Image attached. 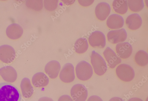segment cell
Masks as SVG:
<instances>
[{"mask_svg":"<svg viewBox=\"0 0 148 101\" xmlns=\"http://www.w3.org/2000/svg\"><path fill=\"white\" fill-rule=\"evenodd\" d=\"M21 99L17 87L9 83H0V101H21Z\"/></svg>","mask_w":148,"mask_h":101,"instance_id":"cell-1","label":"cell"},{"mask_svg":"<svg viewBox=\"0 0 148 101\" xmlns=\"http://www.w3.org/2000/svg\"><path fill=\"white\" fill-rule=\"evenodd\" d=\"M90 58L91 62L95 73L99 76L104 74L108 67L103 58L94 50L92 52Z\"/></svg>","mask_w":148,"mask_h":101,"instance_id":"cell-2","label":"cell"},{"mask_svg":"<svg viewBox=\"0 0 148 101\" xmlns=\"http://www.w3.org/2000/svg\"><path fill=\"white\" fill-rule=\"evenodd\" d=\"M75 71L77 78L83 81L90 79L93 74L92 66L85 61H82L78 63L76 67Z\"/></svg>","mask_w":148,"mask_h":101,"instance_id":"cell-3","label":"cell"},{"mask_svg":"<svg viewBox=\"0 0 148 101\" xmlns=\"http://www.w3.org/2000/svg\"><path fill=\"white\" fill-rule=\"evenodd\" d=\"M116 73L118 78L125 82L132 81L135 77L134 69L126 64H121L118 66L116 69Z\"/></svg>","mask_w":148,"mask_h":101,"instance_id":"cell-4","label":"cell"},{"mask_svg":"<svg viewBox=\"0 0 148 101\" xmlns=\"http://www.w3.org/2000/svg\"><path fill=\"white\" fill-rule=\"evenodd\" d=\"M71 95L75 101H85L87 99L88 92L85 87L80 84L74 85L71 88Z\"/></svg>","mask_w":148,"mask_h":101,"instance_id":"cell-5","label":"cell"},{"mask_svg":"<svg viewBox=\"0 0 148 101\" xmlns=\"http://www.w3.org/2000/svg\"><path fill=\"white\" fill-rule=\"evenodd\" d=\"M59 78L62 81L66 83H71L75 80V68L72 64L68 63L64 66L60 72Z\"/></svg>","mask_w":148,"mask_h":101,"instance_id":"cell-6","label":"cell"},{"mask_svg":"<svg viewBox=\"0 0 148 101\" xmlns=\"http://www.w3.org/2000/svg\"><path fill=\"white\" fill-rule=\"evenodd\" d=\"M88 41L90 45L94 48L102 49L106 46V37L101 31L92 32L89 37Z\"/></svg>","mask_w":148,"mask_h":101,"instance_id":"cell-7","label":"cell"},{"mask_svg":"<svg viewBox=\"0 0 148 101\" xmlns=\"http://www.w3.org/2000/svg\"><path fill=\"white\" fill-rule=\"evenodd\" d=\"M16 53L14 49L8 45L0 46V60L6 64H10L15 60Z\"/></svg>","mask_w":148,"mask_h":101,"instance_id":"cell-8","label":"cell"},{"mask_svg":"<svg viewBox=\"0 0 148 101\" xmlns=\"http://www.w3.org/2000/svg\"><path fill=\"white\" fill-rule=\"evenodd\" d=\"M127 33L124 28L110 31L107 35L108 41L113 44L125 41L127 39Z\"/></svg>","mask_w":148,"mask_h":101,"instance_id":"cell-9","label":"cell"},{"mask_svg":"<svg viewBox=\"0 0 148 101\" xmlns=\"http://www.w3.org/2000/svg\"><path fill=\"white\" fill-rule=\"evenodd\" d=\"M103 54L108 66L111 68H115L121 62V58L109 47L106 48L103 52Z\"/></svg>","mask_w":148,"mask_h":101,"instance_id":"cell-10","label":"cell"},{"mask_svg":"<svg viewBox=\"0 0 148 101\" xmlns=\"http://www.w3.org/2000/svg\"><path fill=\"white\" fill-rule=\"evenodd\" d=\"M0 75L5 81L9 83L14 82L17 78L16 70L10 66H5L0 68Z\"/></svg>","mask_w":148,"mask_h":101,"instance_id":"cell-11","label":"cell"},{"mask_svg":"<svg viewBox=\"0 0 148 101\" xmlns=\"http://www.w3.org/2000/svg\"><path fill=\"white\" fill-rule=\"evenodd\" d=\"M111 11V7L106 3H99L95 9V14L97 18L101 21L105 20L109 16Z\"/></svg>","mask_w":148,"mask_h":101,"instance_id":"cell-12","label":"cell"},{"mask_svg":"<svg viewBox=\"0 0 148 101\" xmlns=\"http://www.w3.org/2000/svg\"><path fill=\"white\" fill-rule=\"evenodd\" d=\"M60 69L59 62L53 60L47 63L45 67V71L49 77L55 79L58 77Z\"/></svg>","mask_w":148,"mask_h":101,"instance_id":"cell-13","label":"cell"},{"mask_svg":"<svg viewBox=\"0 0 148 101\" xmlns=\"http://www.w3.org/2000/svg\"><path fill=\"white\" fill-rule=\"evenodd\" d=\"M132 51V46L128 42L118 43L116 46V51L118 56L123 59L129 58L131 55Z\"/></svg>","mask_w":148,"mask_h":101,"instance_id":"cell-14","label":"cell"},{"mask_svg":"<svg viewBox=\"0 0 148 101\" xmlns=\"http://www.w3.org/2000/svg\"><path fill=\"white\" fill-rule=\"evenodd\" d=\"M124 20L122 16L117 14L110 15L107 19L106 24L111 29H118L124 26Z\"/></svg>","mask_w":148,"mask_h":101,"instance_id":"cell-15","label":"cell"},{"mask_svg":"<svg viewBox=\"0 0 148 101\" xmlns=\"http://www.w3.org/2000/svg\"><path fill=\"white\" fill-rule=\"evenodd\" d=\"M23 31L19 24L16 23L12 24L7 27L6 33L9 39L12 40H16L22 36Z\"/></svg>","mask_w":148,"mask_h":101,"instance_id":"cell-16","label":"cell"},{"mask_svg":"<svg viewBox=\"0 0 148 101\" xmlns=\"http://www.w3.org/2000/svg\"><path fill=\"white\" fill-rule=\"evenodd\" d=\"M126 23L130 29L136 30L138 29L141 26L142 20L138 14H134L127 17L126 20Z\"/></svg>","mask_w":148,"mask_h":101,"instance_id":"cell-17","label":"cell"},{"mask_svg":"<svg viewBox=\"0 0 148 101\" xmlns=\"http://www.w3.org/2000/svg\"><path fill=\"white\" fill-rule=\"evenodd\" d=\"M49 79L44 73L39 72L35 73L32 77V82L36 87H43L49 84Z\"/></svg>","mask_w":148,"mask_h":101,"instance_id":"cell-18","label":"cell"},{"mask_svg":"<svg viewBox=\"0 0 148 101\" xmlns=\"http://www.w3.org/2000/svg\"><path fill=\"white\" fill-rule=\"evenodd\" d=\"M20 87L23 96L24 98H29L32 96L34 89L29 79L24 78L21 81Z\"/></svg>","mask_w":148,"mask_h":101,"instance_id":"cell-19","label":"cell"},{"mask_svg":"<svg viewBox=\"0 0 148 101\" xmlns=\"http://www.w3.org/2000/svg\"><path fill=\"white\" fill-rule=\"evenodd\" d=\"M112 7L116 13L121 15L125 14L128 9L127 1L115 0L112 4Z\"/></svg>","mask_w":148,"mask_h":101,"instance_id":"cell-20","label":"cell"},{"mask_svg":"<svg viewBox=\"0 0 148 101\" xmlns=\"http://www.w3.org/2000/svg\"><path fill=\"white\" fill-rule=\"evenodd\" d=\"M88 41L84 38H81L77 40L74 46L75 52L78 54L85 53L88 50Z\"/></svg>","mask_w":148,"mask_h":101,"instance_id":"cell-21","label":"cell"},{"mask_svg":"<svg viewBox=\"0 0 148 101\" xmlns=\"http://www.w3.org/2000/svg\"><path fill=\"white\" fill-rule=\"evenodd\" d=\"M134 60L136 64L139 66L144 67L148 64V54L143 50H140L136 54Z\"/></svg>","mask_w":148,"mask_h":101,"instance_id":"cell-22","label":"cell"},{"mask_svg":"<svg viewBox=\"0 0 148 101\" xmlns=\"http://www.w3.org/2000/svg\"><path fill=\"white\" fill-rule=\"evenodd\" d=\"M128 5L130 9L134 12H138L142 10L144 7L143 1L142 0L139 1H127Z\"/></svg>","mask_w":148,"mask_h":101,"instance_id":"cell-23","label":"cell"},{"mask_svg":"<svg viewBox=\"0 0 148 101\" xmlns=\"http://www.w3.org/2000/svg\"><path fill=\"white\" fill-rule=\"evenodd\" d=\"M43 1L42 0L27 1L26 2L27 6L29 8L37 11H40L43 7Z\"/></svg>","mask_w":148,"mask_h":101,"instance_id":"cell-24","label":"cell"},{"mask_svg":"<svg viewBox=\"0 0 148 101\" xmlns=\"http://www.w3.org/2000/svg\"><path fill=\"white\" fill-rule=\"evenodd\" d=\"M58 1V0H45L44 5L45 8L49 11H53L57 7Z\"/></svg>","mask_w":148,"mask_h":101,"instance_id":"cell-25","label":"cell"},{"mask_svg":"<svg viewBox=\"0 0 148 101\" xmlns=\"http://www.w3.org/2000/svg\"><path fill=\"white\" fill-rule=\"evenodd\" d=\"M94 1H78V2L80 5L83 7H88L91 5Z\"/></svg>","mask_w":148,"mask_h":101,"instance_id":"cell-26","label":"cell"},{"mask_svg":"<svg viewBox=\"0 0 148 101\" xmlns=\"http://www.w3.org/2000/svg\"><path fill=\"white\" fill-rule=\"evenodd\" d=\"M58 101H73L71 97L69 95H65L61 96Z\"/></svg>","mask_w":148,"mask_h":101,"instance_id":"cell-27","label":"cell"},{"mask_svg":"<svg viewBox=\"0 0 148 101\" xmlns=\"http://www.w3.org/2000/svg\"><path fill=\"white\" fill-rule=\"evenodd\" d=\"M87 101H103L99 97L97 96H92L88 99Z\"/></svg>","mask_w":148,"mask_h":101,"instance_id":"cell-28","label":"cell"},{"mask_svg":"<svg viewBox=\"0 0 148 101\" xmlns=\"http://www.w3.org/2000/svg\"><path fill=\"white\" fill-rule=\"evenodd\" d=\"M38 101H54L51 98L46 97H44L40 98Z\"/></svg>","mask_w":148,"mask_h":101,"instance_id":"cell-29","label":"cell"},{"mask_svg":"<svg viewBox=\"0 0 148 101\" xmlns=\"http://www.w3.org/2000/svg\"><path fill=\"white\" fill-rule=\"evenodd\" d=\"M63 3H65L66 5H71L75 2V1H73V0H72V1H62Z\"/></svg>","mask_w":148,"mask_h":101,"instance_id":"cell-30","label":"cell"},{"mask_svg":"<svg viewBox=\"0 0 148 101\" xmlns=\"http://www.w3.org/2000/svg\"><path fill=\"white\" fill-rule=\"evenodd\" d=\"M109 101H124L121 98L119 97H114L111 98Z\"/></svg>","mask_w":148,"mask_h":101,"instance_id":"cell-31","label":"cell"},{"mask_svg":"<svg viewBox=\"0 0 148 101\" xmlns=\"http://www.w3.org/2000/svg\"><path fill=\"white\" fill-rule=\"evenodd\" d=\"M128 101H143V100L139 98H133L130 99Z\"/></svg>","mask_w":148,"mask_h":101,"instance_id":"cell-32","label":"cell"}]
</instances>
